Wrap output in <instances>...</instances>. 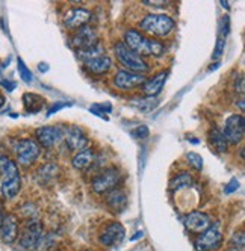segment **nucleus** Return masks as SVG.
I'll use <instances>...</instances> for the list:
<instances>
[{"label":"nucleus","mask_w":245,"mask_h":251,"mask_svg":"<svg viewBox=\"0 0 245 251\" xmlns=\"http://www.w3.org/2000/svg\"><path fill=\"white\" fill-rule=\"evenodd\" d=\"M124 43L132 51H135L138 56H156L159 58L165 53V47L157 40H150L144 33L136 29H127L124 32Z\"/></svg>","instance_id":"f257e3e1"},{"label":"nucleus","mask_w":245,"mask_h":251,"mask_svg":"<svg viewBox=\"0 0 245 251\" xmlns=\"http://www.w3.org/2000/svg\"><path fill=\"white\" fill-rule=\"evenodd\" d=\"M0 171H2V185L0 192L6 200H12L22 189V177L19 167L9 157H0Z\"/></svg>","instance_id":"f03ea898"},{"label":"nucleus","mask_w":245,"mask_h":251,"mask_svg":"<svg viewBox=\"0 0 245 251\" xmlns=\"http://www.w3.org/2000/svg\"><path fill=\"white\" fill-rule=\"evenodd\" d=\"M176 23L167 14H147L144 19L139 22L141 33L151 35L156 38H165L174 30Z\"/></svg>","instance_id":"7ed1b4c3"},{"label":"nucleus","mask_w":245,"mask_h":251,"mask_svg":"<svg viewBox=\"0 0 245 251\" xmlns=\"http://www.w3.org/2000/svg\"><path fill=\"white\" fill-rule=\"evenodd\" d=\"M114 53H115L118 62L124 67V70L133 71V73H138V75H147L150 71V67L144 61V58L138 56L136 53L132 51L122 41H118L114 46Z\"/></svg>","instance_id":"20e7f679"},{"label":"nucleus","mask_w":245,"mask_h":251,"mask_svg":"<svg viewBox=\"0 0 245 251\" xmlns=\"http://www.w3.org/2000/svg\"><path fill=\"white\" fill-rule=\"evenodd\" d=\"M14 153L17 156V162L22 167H30L35 160L40 157L41 147L38 146V142L30 138L19 139L14 144Z\"/></svg>","instance_id":"39448f33"},{"label":"nucleus","mask_w":245,"mask_h":251,"mask_svg":"<svg viewBox=\"0 0 245 251\" xmlns=\"http://www.w3.org/2000/svg\"><path fill=\"white\" fill-rule=\"evenodd\" d=\"M121 180V173L117 167H108L101 170L91 182L93 191L96 194H108L109 191L115 189Z\"/></svg>","instance_id":"423d86ee"},{"label":"nucleus","mask_w":245,"mask_h":251,"mask_svg":"<svg viewBox=\"0 0 245 251\" xmlns=\"http://www.w3.org/2000/svg\"><path fill=\"white\" fill-rule=\"evenodd\" d=\"M65 127L61 124L58 126H41L35 130V138L40 147L44 149H51L64 139L65 136Z\"/></svg>","instance_id":"0eeeda50"},{"label":"nucleus","mask_w":245,"mask_h":251,"mask_svg":"<svg viewBox=\"0 0 245 251\" xmlns=\"http://www.w3.org/2000/svg\"><path fill=\"white\" fill-rule=\"evenodd\" d=\"M44 235L43 224L37 220H30L20 236V245L26 250H38Z\"/></svg>","instance_id":"6e6552de"},{"label":"nucleus","mask_w":245,"mask_h":251,"mask_svg":"<svg viewBox=\"0 0 245 251\" xmlns=\"http://www.w3.org/2000/svg\"><path fill=\"white\" fill-rule=\"evenodd\" d=\"M224 138L227 139L229 144H239L244 139V135H245V120H244V115H238V114H233L230 115L229 118L225 120L224 123V130H221Z\"/></svg>","instance_id":"1a4fd4ad"},{"label":"nucleus","mask_w":245,"mask_h":251,"mask_svg":"<svg viewBox=\"0 0 245 251\" xmlns=\"http://www.w3.org/2000/svg\"><path fill=\"white\" fill-rule=\"evenodd\" d=\"M96 44H98V33L91 26H83V27L77 29L73 33V37L70 38V46L76 49L77 51L86 50Z\"/></svg>","instance_id":"9d476101"},{"label":"nucleus","mask_w":245,"mask_h":251,"mask_svg":"<svg viewBox=\"0 0 245 251\" xmlns=\"http://www.w3.org/2000/svg\"><path fill=\"white\" fill-rule=\"evenodd\" d=\"M146 80H147L146 75H138V73H133V71H127L124 68L118 70L112 77L114 85L118 89H121V91H129V89H133L136 86H143Z\"/></svg>","instance_id":"9b49d317"},{"label":"nucleus","mask_w":245,"mask_h":251,"mask_svg":"<svg viewBox=\"0 0 245 251\" xmlns=\"http://www.w3.org/2000/svg\"><path fill=\"white\" fill-rule=\"evenodd\" d=\"M222 242V235L220 227L211 226L207 227L203 233H200V236L196 241V250L197 251H214L217 250Z\"/></svg>","instance_id":"f8f14e48"},{"label":"nucleus","mask_w":245,"mask_h":251,"mask_svg":"<svg viewBox=\"0 0 245 251\" xmlns=\"http://www.w3.org/2000/svg\"><path fill=\"white\" fill-rule=\"evenodd\" d=\"M91 11L85 8H73L68 9L64 15V25L70 30H77L83 26H88L91 20Z\"/></svg>","instance_id":"ddd939ff"},{"label":"nucleus","mask_w":245,"mask_h":251,"mask_svg":"<svg viewBox=\"0 0 245 251\" xmlns=\"http://www.w3.org/2000/svg\"><path fill=\"white\" fill-rule=\"evenodd\" d=\"M67 146L70 147V150H76V151H82L85 149L90 147V138L86 136L85 130L80 127V126H70V127L65 130V136H64Z\"/></svg>","instance_id":"4468645a"},{"label":"nucleus","mask_w":245,"mask_h":251,"mask_svg":"<svg viewBox=\"0 0 245 251\" xmlns=\"http://www.w3.org/2000/svg\"><path fill=\"white\" fill-rule=\"evenodd\" d=\"M183 224L186 227V230L192 231V233H203L207 227H211V217L207 213L200 212V210H194V212H189L186 217L183 218Z\"/></svg>","instance_id":"2eb2a0df"},{"label":"nucleus","mask_w":245,"mask_h":251,"mask_svg":"<svg viewBox=\"0 0 245 251\" xmlns=\"http://www.w3.org/2000/svg\"><path fill=\"white\" fill-rule=\"evenodd\" d=\"M124 235H126L124 227L115 221V223H111L106 228H104V231L100 235L98 241L104 247H114L124 239Z\"/></svg>","instance_id":"dca6fc26"},{"label":"nucleus","mask_w":245,"mask_h":251,"mask_svg":"<svg viewBox=\"0 0 245 251\" xmlns=\"http://www.w3.org/2000/svg\"><path fill=\"white\" fill-rule=\"evenodd\" d=\"M17 236H19V221L14 215H6L0 224V238L5 244H12Z\"/></svg>","instance_id":"f3484780"},{"label":"nucleus","mask_w":245,"mask_h":251,"mask_svg":"<svg viewBox=\"0 0 245 251\" xmlns=\"http://www.w3.org/2000/svg\"><path fill=\"white\" fill-rule=\"evenodd\" d=\"M167 77H168V71H161V73H157L153 77L147 79L143 85V93L147 97H156L162 91V88L167 82Z\"/></svg>","instance_id":"a211bd4d"},{"label":"nucleus","mask_w":245,"mask_h":251,"mask_svg":"<svg viewBox=\"0 0 245 251\" xmlns=\"http://www.w3.org/2000/svg\"><path fill=\"white\" fill-rule=\"evenodd\" d=\"M111 67H112V59L108 55H101L98 58L83 62V68L91 75H104L111 70Z\"/></svg>","instance_id":"6ab92c4d"},{"label":"nucleus","mask_w":245,"mask_h":251,"mask_svg":"<svg viewBox=\"0 0 245 251\" xmlns=\"http://www.w3.org/2000/svg\"><path fill=\"white\" fill-rule=\"evenodd\" d=\"M94 160H96V153L91 147L88 149H85L82 151H77L73 159H72V165L74 170L77 171H82V170H86L88 167H91L94 164Z\"/></svg>","instance_id":"aec40b11"},{"label":"nucleus","mask_w":245,"mask_h":251,"mask_svg":"<svg viewBox=\"0 0 245 251\" xmlns=\"http://www.w3.org/2000/svg\"><path fill=\"white\" fill-rule=\"evenodd\" d=\"M106 203L114 212H122L127 207V195L122 189H112L106 195Z\"/></svg>","instance_id":"412c9836"},{"label":"nucleus","mask_w":245,"mask_h":251,"mask_svg":"<svg viewBox=\"0 0 245 251\" xmlns=\"http://www.w3.org/2000/svg\"><path fill=\"white\" fill-rule=\"evenodd\" d=\"M23 104H24V109L30 114H38L43 106H44V99L35 93H26L23 96Z\"/></svg>","instance_id":"4be33fe9"},{"label":"nucleus","mask_w":245,"mask_h":251,"mask_svg":"<svg viewBox=\"0 0 245 251\" xmlns=\"http://www.w3.org/2000/svg\"><path fill=\"white\" fill-rule=\"evenodd\" d=\"M192 185H194V178H192V176L186 171L179 173L177 176H174L170 180V189L171 191H180V189L189 188Z\"/></svg>","instance_id":"5701e85b"},{"label":"nucleus","mask_w":245,"mask_h":251,"mask_svg":"<svg viewBox=\"0 0 245 251\" xmlns=\"http://www.w3.org/2000/svg\"><path fill=\"white\" fill-rule=\"evenodd\" d=\"M209 142H211V146L218 153H225L229 150V142H227V139L224 138V135L220 129H212L209 132Z\"/></svg>","instance_id":"b1692460"},{"label":"nucleus","mask_w":245,"mask_h":251,"mask_svg":"<svg viewBox=\"0 0 245 251\" xmlns=\"http://www.w3.org/2000/svg\"><path fill=\"white\" fill-rule=\"evenodd\" d=\"M130 104L136 107L138 111L141 112H151L154 107L159 104V100L156 97H143V99H132Z\"/></svg>","instance_id":"393cba45"},{"label":"nucleus","mask_w":245,"mask_h":251,"mask_svg":"<svg viewBox=\"0 0 245 251\" xmlns=\"http://www.w3.org/2000/svg\"><path fill=\"white\" fill-rule=\"evenodd\" d=\"M101 55H106V53H104V47L100 43L96 44V46H93V47H90V49H86V50H79L77 51V56L83 62L90 61V59H94V58H98Z\"/></svg>","instance_id":"a878e982"},{"label":"nucleus","mask_w":245,"mask_h":251,"mask_svg":"<svg viewBox=\"0 0 245 251\" xmlns=\"http://www.w3.org/2000/svg\"><path fill=\"white\" fill-rule=\"evenodd\" d=\"M17 68H19V73L20 77L26 82V83H32L33 82V76H32V71L27 68V65L24 64V61L22 58L17 59Z\"/></svg>","instance_id":"bb28decb"},{"label":"nucleus","mask_w":245,"mask_h":251,"mask_svg":"<svg viewBox=\"0 0 245 251\" xmlns=\"http://www.w3.org/2000/svg\"><path fill=\"white\" fill-rule=\"evenodd\" d=\"M186 162L194 168L196 171H201L203 170V157L198 154V153H194V151H189L186 154Z\"/></svg>","instance_id":"cd10ccee"},{"label":"nucleus","mask_w":245,"mask_h":251,"mask_svg":"<svg viewBox=\"0 0 245 251\" xmlns=\"http://www.w3.org/2000/svg\"><path fill=\"white\" fill-rule=\"evenodd\" d=\"M111 104L109 103H106V104H93L91 107H90V111H91V114H94V115H98V117H101L103 120H108V117H106V114H109L111 112Z\"/></svg>","instance_id":"c85d7f7f"},{"label":"nucleus","mask_w":245,"mask_h":251,"mask_svg":"<svg viewBox=\"0 0 245 251\" xmlns=\"http://www.w3.org/2000/svg\"><path fill=\"white\" fill-rule=\"evenodd\" d=\"M244 245H245V236L242 231H236L232 241H230V248H235V250H239V251H244Z\"/></svg>","instance_id":"c756f323"},{"label":"nucleus","mask_w":245,"mask_h":251,"mask_svg":"<svg viewBox=\"0 0 245 251\" xmlns=\"http://www.w3.org/2000/svg\"><path fill=\"white\" fill-rule=\"evenodd\" d=\"M224 51H225V38L218 37L217 46H215V50H214V55H212V59L218 61V59L224 55Z\"/></svg>","instance_id":"7c9ffc66"},{"label":"nucleus","mask_w":245,"mask_h":251,"mask_svg":"<svg viewBox=\"0 0 245 251\" xmlns=\"http://www.w3.org/2000/svg\"><path fill=\"white\" fill-rule=\"evenodd\" d=\"M132 136H135L136 139H146L147 136H150V130L147 126L141 124V126H138L136 129L132 130Z\"/></svg>","instance_id":"2f4dec72"},{"label":"nucleus","mask_w":245,"mask_h":251,"mask_svg":"<svg viewBox=\"0 0 245 251\" xmlns=\"http://www.w3.org/2000/svg\"><path fill=\"white\" fill-rule=\"evenodd\" d=\"M68 106H72V103H68V101H58V103H55L53 106L50 107L47 115H53L55 112H58L59 109H62V107H68Z\"/></svg>","instance_id":"473e14b6"},{"label":"nucleus","mask_w":245,"mask_h":251,"mask_svg":"<svg viewBox=\"0 0 245 251\" xmlns=\"http://www.w3.org/2000/svg\"><path fill=\"white\" fill-rule=\"evenodd\" d=\"M235 91L238 93V94H244V91H245V83H244V76L242 75H239L236 79H235Z\"/></svg>","instance_id":"72a5a7b5"},{"label":"nucleus","mask_w":245,"mask_h":251,"mask_svg":"<svg viewBox=\"0 0 245 251\" xmlns=\"http://www.w3.org/2000/svg\"><path fill=\"white\" fill-rule=\"evenodd\" d=\"M236 189H239V180H238V178H232V180L225 185L224 192H225V194H232V192H235Z\"/></svg>","instance_id":"f704fd0d"},{"label":"nucleus","mask_w":245,"mask_h":251,"mask_svg":"<svg viewBox=\"0 0 245 251\" xmlns=\"http://www.w3.org/2000/svg\"><path fill=\"white\" fill-rule=\"evenodd\" d=\"M0 85H2L5 89H6V91H14V89L17 88V83L15 82H12V80H6V79H3L2 82H0Z\"/></svg>","instance_id":"c9c22d12"},{"label":"nucleus","mask_w":245,"mask_h":251,"mask_svg":"<svg viewBox=\"0 0 245 251\" xmlns=\"http://www.w3.org/2000/svg\"><path fill=\"white\" fill-rule=\"evenodd\" d=\"M143 236H144V233H143V231H136V235H135V236H132L130 239H132V241H136V239L143 238Z\"/></svg>","instance_id":"e433bc0d"},{"label":"nucleus","mask_w":245,"mask_h":251,"mask_svg":"<svg viewBox=\"0 0 245 251\" xmlns=\"http://www.w3.org/2000/svg\"><path fill=\"white\" fill-rule=\"evenodd\" d=\"M239 104V109H241V112H244V104H245V101H244V99H239V103H236V106Z\"/></svg>","instance_id":"4c0bfd02"},{"label":"nucleus","mask_w":245,"mask_h":251,"mask_svg":"<svg viewBox=\"0 0 245 251\" xmlns=\"http://www.w3.org/2000/svg\"><path fill=\"white\" fill-rule=\"evenodd\" d=\"M38 68H40V71H47V70H49V65H46V64L43 62V64H40Z\"/></svg>","instance_id":"58836bf2"},{"label":"nucleus","mask_w":245,"mask_h":251,"mask_svg":"<svg viewBox=\"0 0 245 251\" xmlns=\"http://www.w3.org/2000/svg\"><path fill=\"white\" fill-rule=\"evenodd\" d=\"M220 67V64L218 62H215V65H211V68H209V71H214V70H217Z\"/></svg>","instance_id":"ea45409f"},{"label":"nucleus","mask_w":245,"mask_h":251,"mask_svg":"<svg viewBox=\"0 0 245 251\" xmlns=\"http://www.w3.org/2000/svg\"><path fill=\"white\" fill-rule=\"evenodd\" d=\"M5 104V97L2 96V94H0V107H2Z\"/></svg>","instance_id":"a19ab883"},{"label":"nucleus","mask_w":245,"mask_h":251,"mask_svg":"<svg viewBox=\"0 0 245 251\" xmlns=\"http://www.w3.org/2000/svg\"><path fill=\"white\" fill-rule=\"evenodd\" d=\"M221 5H222L224 8H229V2H221Z\"/></svg>","instance_id":"79ce46f5"},{"label":"nucleus","mask_w":245,"mask_h":251,"mask_svg":"<svg viewBox=\"0 0 245 251\" xmlns=\"http://www.w3.org/2000/svg\"><path fill=\"white\" fill-rule=\"evenodd\" d=\"M86 251H91V250H86Z\"/></svg>","instance_id":"37998d69"}]
</instances>
